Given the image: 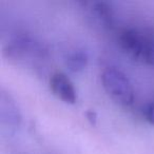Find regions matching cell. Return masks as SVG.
I'll use <instances>...</instances> for the list:
<instances>
[{
	"mask_svg": "<svg viewBox=\"0 0 154 154\" xmlns=\"http://www.w3.org/2000/svg\"><path fill=\"white\" fill-rule=\"evenodd\" d=\"M92 13L94 18L105 28H112L114 23V15L111 7L106 2L93 3Z\"/></svg>",
	"mask_w": 154,
	"mask_h": 154,
	"instance_id": "cell-5",
	"label": "cell"
},
{
	"mask_svg": "<svg viewBox=\"0 0 154 154\" xmlns=\"http://www.w3.org/2000/svg\"><path fill=\"white\" fill-rule=\"evenodd\" d=\"M66 64L72 72H80L88 64V55L82 50L70 52L66 57Z\"/></svg>",
	"mask_w": 154,
	"mask_h": 154,
	"instance_id": "cell-6",
	"label": "cell"
},
{
	"mask_svg": "<svg viewBox=\"0 0 154 154\" xmlns=\"http://www.w3.org/2000/svg\"><path fill=\"white\" fill-rule=\"evenodd\" d=\"M143 116L149 124L154 126V103H150L143 106Z\"/></svg>",
	"mask_w": 154,
	"mask_h": 154,
	"instance_id": "cell-7",
	"label": "cell"
},
{
	"mask_svg": "<svg viewBox=\"0 0 154 154\" xmlns=\"http://www.w3.org/2000/svg\"><path fill=\"white\" fill-rule=\"evenodd\" d=\"M50 88L57 98L66 103H75L77 94L72 82L64 73L56 72L50 78Z\"/></svg>",
	"mask_w": 154,
	"mask_h": 154,
	"instance_id": "cell-4",
	"label": "cell"
},
{
	"mask_svg": "<svg viewBox=\"0 0 154 154\" xmlns=\"http://www.w3.org/2000/svg\"><path fill=\"white\" fill-rule=\"evenodd\" d=\"M8 53L11 58L19 61H32L34 58L42 59L47 52L38 42L29 38H18L8 47Z\"/></svg>",
	"mask_w": 154,
	"mask_h": 154,
	"instance_id": "cell-3",
	"label": "cell"
},
{
	"mask_svg": "<svg viewBox=\"0 0 154 154\" xmlns=\"http://www.w3.org/2000/svg\"><path fill=\"white\" fill-rule=\"evenodd\" d=\"M87 117L89 118V120L91 122V124L95 125V122H96V114H95V112L88 111L87 112Z\"/></svg>",
	"mask_w": 154,
	"mask_h": 154,
	"instance_id": "cell-8",
	"label": "cell"
},
{
	"mask_svg": "<svg viewBox=\"0 0 154 154\" xmlns=\"http://www.w3.org/2000/svg\"><path fill=\"white\" fill-rule=\"evenodd\" d=\"M118 45L135 61L154 68V36L136 30H125L118 36Z\"/></svg>",
	"mask_w": 154,
	"mask_h": 154,
	"instance_id": "cell-1",
	"label": "cell"
},
{
	"mask_svg": "<svg viewBox=\"0 0 154 154\" xmlns=\"http://www.w3.org/2000/svg\"><path fill=\"white\" fill-rule=\"evenodd\" d=\"M101 82L107 94L113 100L122 106L132 105L134 90L129 78L114 68H108L101 74Z\"/></svg>",
	"mask_w": 154,
	"mask_h": 154,
	"instance_id": "cell-2",
	"label": "cell"
}]
</instances>
